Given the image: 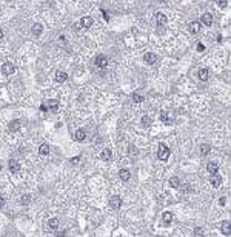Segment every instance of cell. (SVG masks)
Instances as JSON below:
<instances>
[{
    "label": "cell",
    "mask_w": 231,
    "mask_h": 237,
    "mask_svg": "<svg viewBox=\"0 0 231 237\" xmlns=\"http://www.w3.org/2000/svg\"><path fill=\"white\" fill-rule=\"evenodd\" d=\"M216 3L219 5V8H227V6H228V2H227V0H216Z\"/></svg>",
    "instance_id": "4dcf8cb0"
},
{
    "label": "cell",
    "mask_w": 231,
    "mask_h": 237,
    "mask_svg": "<svg viewBox=\"0 0 231 237\" xmlns=\"http://www.w3.org/2000/svg\"><path fill=\"white\" fill-rule=\"evenodd\" d=\"M102 14H103L105 20H110V15H108V13H106V11H103V9H102Z\"/></svg>",
    "instance_id": "d590c367"
},
{
    "label": "cell",
    "mask_w": 231,
    "mask_h": 237,
    "mask_svg": "<svg viewBox=\"0 0 231 237\" xmlns=\"http://www.w3.org/2000/svg\"><path fill=\"white\" fill-rule=\"evenodd\" d=\"M2 71L5 75H11L15 72V66L11 63V62H6V63H3V66H2Z\"/></svg>",
    "instance_id": "3957f363"
},
{
    "label": "cell",
    "mask_w": 231,
    "mask_h": 237,
    "mask_svg": "<svg viewBox=\"0 0 231 237\" xmlns=\"http://www.w3.org/2000/svg\"><path fill=\"white\" fill-rule=\"evenodd\" d=\"M166 23H168V17H166L165 14H162V13H157V14H156V25L159 26V31H160V32H163V28H162V26H165Z\"/></svg>",
    "instance_id": "7a4b0ae2"
},
{
    "label": "cell",
    "mask_w": 231,
    "mask_h": 237,
    "mask_svg": "<svg viewBox=\"0 0 231 237\" xmlns=\"http://www.w3.org/2000/svg\"><path fill=\"white\" fill-rule=\"evenodd\" d=\"M40 111H45V112H46V111H48V106H46L45 103H42V105H40Z\"/></svg>",
    "instance_id": "8d00e7d4"
},
{
    "label": "cell",
    "mask_w": 231,
    "mask_h": 237,
    "mask_svg": "<svg viewBox=\"0 0 231 237\" xmlns=\"http://www.w3.org/2000/svg\"><path fill=\"white\" fill-rule=\"evenodd\" d=\"M143 60H145V63L153 65V63H156V60H157V56H156L154 52H147L145 57H143Z\"/></svg>",
    "instance_id": "ba28073f"
},
{
    "label": "cell",
    "mask_w": 231,
    "mask_h": 237,
    "mask_svg": "<svg viewBox=\"0 0 231 237\" xmlns=\"http://www.w3.org/2000/svg\"><path fill=\"white\" fill-rule=\"evenodd\" d=\"M200 20H202V23H203V25H207V26H211V25H213V15L209 14V13L202 14Z\"/></svg>",
    "instance_id": "30bf717a"
},
{
    "label": "cell",
    "mask_w": 231,
    "mask_h": 237,
    "mask_svg": "<svg viewBox=\"0 0 231 237\" xmlns=\"http://www.w3.org/2000/svg\"><path fill=\"white\" fill-rule=\"evenodd\" d=\"M79 160H80V155H79V157H74V159H71V163H77Z\"/></svg>",
    "instance_id": "f35d334b"
},
{
    "label": "cell",
    "mask_w": 231,
    "mask_h": 237,
    "mask_svg": "<svg viewBox=\"0 0 231 237\" xmlns=\"http://www.w3.org/2000/svg\"><path fill=\"white\" fill-rule=\"evenodd\" d=\"M31 32H33L34 36H40L42 32H43V26H42L40 23H34L33 26H31Z\"/></svg>",
    "instance_id": "4fadbf2b"
},
{
    "label": "cell",
    "mask_w": 231,
    "mask_h": 237,
    "mask_svg": "<svg viewBox=\"0 0 231 237\" xmlns=\"http://www.w3.org/2000/svg\"><path fill=\"white\" fill-rule=\"evenodd\" d=\"M94 63L97 65L99 68H106V65H108V59H106V56H97L96 57V60H94Z\"/></svg>",
    "instance_id": "5b68a950"
},
{
    "label": "cell",
    "mask_w": 231,
    "mask_h": 237,
    "mask_svg": "<svg viewBox=\"0 0 231 237\" xmlns=\"http://www.w3.org/2000/svg\"><path fill=\"white\" fill-rule=\"evenodd\" d=\"M203 234L205 233H203V229L200 228V226H197V228L194 229V237H203Z\"/></svg>",
    "instance_id": "f546056e"
},
{
    "label": "cell",
    "mask_w": 231,
    "mask_h": 237,
    "mask_svg": "<svg viewBox=\"0 0 231 237\" xmlns=\"http://www.w3.org/2000/svg\"><path fill=\"white\" fill-rule=\"evenodd\" d=\"M149 123H151V120H149V117H142V125L143 126H149Z\"/></svg>",
    "instance_id": "1f68e13d"
},
{
    "label": "cell",
    "mask_w": 231,
    "mask_h": 237,
    "mask_svg": "<svg viewBox=\"0 0 231 237\" xmlns=\"http://www.w3.org/2000/svg\"><path fill=\"white\" fill-rule=\"evenodd\" d=\"M170 149H168V146H166L165 143H159V151H157V157L160 159V160H168V157H170Z\"/></svg>",
    "instance_id": "6da1fadb"
},
{
    "label": "cell",
    "mask_w": 231,
    "mask_h": 237,
    "mask_svg": "<svg viewBox=\"0 0 231 237\" xmlns=\"http://www.w3.org/2000/svg\"><path fill=\"white\" fill-rule=\"evenodd\" d=\"M225 202H227V199H225V197H220V199H219V205H220V206H223Z\"/></svg>",
    "instance_id": "836d02e7"
},
{
    "label": "cell",
    "mask_w": 231,
    "mask_h": 237,
    "mask_svg": "<svg viewBox=\"0 0 231 237\" xmlns=\"http://www.w3.org/2000/svg\"><path fill=\"white\" fill-rule=\"evenodd\" d=\"M170 185L173 188H180V179H179V177H176V176H173L170 179Z\"/></svg>",
    "instance_id": "d4e9b609"
},
{
    "label": "cell",
    "mask_w": 231,
    "mask_h": 237,
    "mask_svg": "<svg viewBox=\"0 0 231 237\" xmlns=\"http://www.w3.org/2000/svg\"><path fill=\"white\" fill-rule=\"evenodd\" d=\"M110 205H111V208L112 209H119L122 206V199L119 196H112L110 199Z\"/></svg>",
    "instance_id": "277c9868"
},
{
    "label": "cell",
    "mask_w": 231,
    "mask_h": 237,
    "mask_svg": "<svg viewBox=\"0 0 231 237\" xmlns=\"http://www.w3.org/2000/svg\"><path fill=\"white\" fill-rule=\"evenodd\" d=\"M160 118H162L163 123H171V120H168V117H166L165 112H162V114H160Z\"/></svg>",
    "instance_id": "d6a6232c"
},
{
    "label": "cell",
    "mask_w": 231,
    "mask_h": 237,
    "mask_svg": "<svg viewBox=\"0 0 231 237\" xmlns=\"http://www.w3.org/2000/svg\"><path fill=\"white\" fill-rule=\"evenodd\" d=\"M173 219H174V214H173V213H170V211L163 213V215H162V220H163V223H165V225H170L171 222H173Z\"/></svg>",
    "instance_id": "5bb4252c"
},
{
    "label": "cell",
    "mask_w": 231,
    "mask_h": 237,
    "mask_svg": "<svg viewBox=\"0 0 231 237\" xmlns=\"http://www.w3.org/2000/svg\"><path fill=\"white\" fill-rule=\"evenodd\" d=\"M19 129H20V120H13V122H9V125H8V131L15 132V131H19Z\"/></svg>",
    "instance_id": "7c38bea8"
},
{
    "label": "cell",
    "mask_w": 231,
    "mask_h": 237,
    "mask_svg": "<svg viewBox=\"0 0 231 237\" xmlns=\"http://www.w3.org/2000/svg\"><path fill=\"white\" fill-rule=\"evenodd\" d=\"M133 102L140 103V102H143V95H140V94H133Z\"/></svg>",
    "instance_id": "f1b7e54d"
},
{
    "label": "cell",
    "mask_w": 231,
    "mask_h": 237,
    "mask_svg": "<svg viewBox=\"0 0 231 237\" xmlns=\"http://www.w3.org/2000/svg\"><path fill=\"white\" fill-rule=\"evenodd\" d=\"M45 105H46V106H50L52 112H57V109H59V100H56V99H52V100H48Z\"/></svg>",
    "instance_id": "e0dca14e"
},
{
    "label": "cell",
    "mask_w": 231,
    "mask_h": 237,
    "mask_svg": "<svg viewBox=\"0 0 231 237\" xmlns=\"http://www.w3.org/2000/svg\"><path fill=\"white\" fill-rule=\"evenodd\" d=\"M39 154L40 155H48V154H50V145H48V143H42L40 148H39Z\"/></svg>",
    "instance_id": "d6986e66"
},
{
    "label": "cell",
    "mask_w": 231,
    "mask_h": 237,
    "mask_svg": "<svg viewBox=\"0 0 231 237\" xmlns=\"http://www.w3.org/2000/svg\"><path fill=\"white\" fill-rule=\"evenodd\" d=\"M217 169H219V166L216 162H208V165H207V171L209 172V174H217Z\"/></svg>",
    "instance_id": "8fae6325"
},
{
    "label": "cell",
    "mask_w": 231,
    "mask_h": 237,
    "mask_svg": "<svg viewBox=\"0 0 231 237\" xmlns=\"http://www.w3.org/2000/svg\"><path fill=\"white\" fill-rule=\"evenodd\" d=\"M20 203L25 205V206H26V205H29V203H31V196H28V194L22 196V197H20Z\"/></svg>",
    "instance_id": "4316f807"
},
{
    "label": "cell",
    "mask_w": 231,
    "mask_h": 237,
    "mask_svg": "<svg viewBox=\"0 0 231 237\" xmlns=\"http://www.w3.org/2000/svg\"><path fill=\"white\" fill-rule=\"evenodd\" d=\"M66 72H63V71H59L57 74H56V82H59V83H63L66 80Z\"/></svg>",
    "instance_id": "7402d4cb"
},
{
    "label": "cell",
    "mask_w": 231,
    "mask_h": 237,
    "mask_svg": "<svg viewBox=\"0 0 231 237\" xmlns=\"http://www.w3.org/2000/svg\"><path fill=\"white\" fill-rule=\"evenodd\" d=\"M188 31H190L191 34H197V32L200 31V23H199V22H191V23L188 25Z\"/></svg>",
    "instance_id": "9c48e42d"
},
{
    "label": "cell",
    "mask_w": 231,
    "mask_h": 237,
    "mask_svg": "<svg viewBox=\"0 0 231 237\" xmlns=\"http://www.w3.org/2000/svg\"><path fill=\"white\" fill-rule=\"evenodd\" d=\"M220 231H222V234H223V236H230V233H231L230 220H223L222 225H220Z\"/></svg>",
    "instance_id": "8992f818"
},
{
    "label": "cell",
    "mask_w": 231,
    "mask_h": 237,
    "mask_svg": "<svg viewBox=\"0 0 231 237\" xmlns=\"http://www.w3.org/2000/svg\"><path fill=\"white\" fill-rule=\"evenodd\" d=\"M199 79H200L202 82H207L208 80V69H205V68L199 69Z\"/></svg>",
    "instance_id": "cb8c5ba5"
},
{
    "label": "cell",
    "mask_w": 231,
    "mask_h": 237,
    "mask_svg": "<svg viewBox=\"0 0 231 237\" xmlns=\"http://www.w3.org/2000/svg\"><path fill=\"white\" fill-rule=\"evenodd\" d=\"M100 157H102V160H111L112 159V153H111V149H103L102 151V154H100Z\"/></svg>",
    "instance_id": "ffe728a7"
},
{
    "label": "cell",
    "mask_w": 231,
    "mask_h": 237,
    "mask_svg": "<svg viewBox=\"0 0 231 237\" xmlns=\"http://www.w3.org/2000/svg\"><path fill=\"white\" fill-rule=\"evenodd\" d=\"M209 151H211V146L208 143H202L200 145V155H208Z\"/></svg>",
    "instance_id": "603a6c76"
},
{
    "label": "cell",
    "mask_w": 231,
    "mask_h": 237,
    "mask_svg": "<svg viewBox=\"0 0 231 237\" xmlns=\"http://www.w3.org/2000/svg\"><path fill=\"white\" fill-rule=\"evenodd\" d=\"M203 49H205V46H203L202 43H199V45H197V51H199V52H202Z\"/></svg>",
    "instance_id": "e575fe53"
},
{
    "label": "cell",
    "mask_w": 231,
    "mask_h": 237,
    "mask_svg": "<svg viewBox=\"0 0 231 237\" xmlns=\"http://www.w3.org/2000/svg\"><path fill=\"white\" fill-rule=\"evenodd\" d=\"M119 177H120V180H123V182H128V180L131 179V172H130V169L122 168V169L119 171Z\"/></svg>",
    "instance_id": "52a82bcc"
},
{
    "label": "cell",
    "mask_w": 231,
    "mask_h": 237,
    "mask_svg": "<svg viewBox=\"0 0 231 237\" xmlns=\"http://www.w3.org/2000/svg\"><path fill=\"white\" fill-rule=\"evenodd\" d=\"M9 169H11V172H19L20 171V163L17 160L11 159V160H9Z\"/></svg>",
    "instance_id": "2e32d148"
},
{
    "label": "cell",
    "mask_w": 231,
    "mask_h": 237,
    "mask_svg": "<svg viewBox=\"0 0 231 237\" xmlns=\"http://www.w3.org/2000/svg\"><path fill=\"white\" fill-rule=\"evenodd\" d=\"M211 185H213L214 188L220 186V185H222V177H220L219 174H213V176H211Z\"/></svg>",
    "instance_id": "9a60e30c"
},
{
    "label": "cell",
    "mask_w": 231,
    "mask_h": 237,
    "mask_svg": "<svg viewBox=\"0 0 231 237\" xmlns=\"http://www.w3.org/2000/svg\"><path fill=\"white\" fill-rule=\"evenodd\" d=\"M137 153L139 151H137V148L134 146V145H130V146H128V154L130 155H137Z\"/></svg>",
    "instance_id": "83f0119b"
},
{
    "label": "cell",
    "mask_w": 231,
    "mask_h": 237,
    "mask_svg": "<svg viewBox=\"0 0 231 237\" xmlns=\"http://www.w3.org/2000/svg\"><path fill=\"white\" fill-rule=\"evenodd\" d=\"M85 139H87V132H85V129H77V131H76V140L83 142Z\"/></svg>",
    "instance_id": "44dd1931"
},
{
    "label": "cell",
    "mask_w": 231,
    "mask_h": 237,
    "mask_svg": "<svg viewBox=\"0 0 231 237\" xmlns=\"http://www.w3.org/2000/svg\"><path fill=\"white\" fill-rule=\"evenodd\" d=\"M48 226H50V229H56L57 226H59V219H57V217L50 219V222H48Z\"/></svg>",
    "instance_id": "484cf974"
},
{
    "label": "cell",
    "mask_w": 231,
    "mask_h": 237,
    "mask_svg": "<svg viewBox=\"0 0 231 237\" xmlns=\"http://www.w3.org/2000/svg\"><path fill=\"white\" fill-rule=\"evenodd\" d=\"M91 25H93V19L91 17H83L79 23V26H82V28H89Z\"/></svg>",
    "instance_id": "ac0fdd59"
},
{
    "label": "cell",
    "mask_w": 231,
    "mask_h": 237,
    "mask_svg": "<svg viewBox=\"0 0 231 237\" xmlns=\"http://www.w3.org/2000/svg\"><path fill=\"white\" fill-rule=\"evenodd\" d=\"M3 205H5V197L0 196V208H3Z\"/></svg>",
    "instance_id": "74e56055"
},
{
    "label": "cell",
    "mask_w": 231,
    "mask_h": 237,
    "mask_svg": "<svg viewBox=\"0 0 231 237\" xmlns=\"http://www.w3.org/2000/svg\"><path fill=\"white\" fill-rule=\"evenodd\" d=\"M2 37H3V31L0 29V39H2Z\"/></svg>",
    "instance_id": "ab89813d"
}]
</instances>
